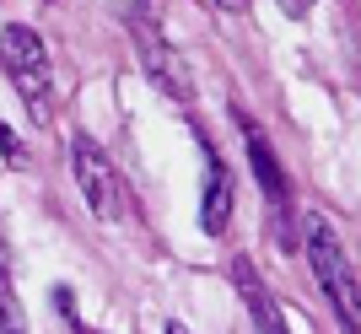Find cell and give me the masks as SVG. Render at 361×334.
Returning <instances> with one entry per match:
<instances>
[{"mask_svg":"<svg viewBox=\"0 0 361 334\" xmlns=\"http://www.w3.org/2000/svg\"><path fill=\"white\" fill-rule=\"evenodd\" d=\"M119 22H124V32H130V44H135L140 65H146V76L157 81V87H162L167 97H178V103H189V97H195V81H189V65H183L178 44L167 38L162 16L151 11V0H119Z\"/></svg>","mask_w":361,"mask_h":334,"instance_id":"cell-1","label":"cell"},{"mask_svg":"<svg viewBox=\"0 0 361 334\" xmlns=\"http://www.w3.org/2000/svg\"><path fill=\"white\" fill-rule=\"evenodd\" d=\"M0 60H6L11 87L22 92L32 124H54V65H49L44 38L32 27H22V22H11V27L0 32Z\"/></svg>","mask_w":361,"mask_h":334,"instance_id":"cell-2","label":"cell"},{"mask_svg":"<svg viewBox=\"0 0 361 334\" xmlns=\"http://www.w3.org/2000/svg\"><path fill=\"white\" fill-rule=\"evenodd\" d=\"M307 264H313L318 286H324V297H329L334 318L345 323V329H361V291H356V270H350L345 248H340V237H334V227L324 221V216H307Z\"/></svg>","mask_w":361,"mask_h":334,"instance_id":"cell-3","label":"cell"},{"mask_svg":"<svg viewBox=\"0 0 361 334\" xmlns=\"http://www.w3.org/2000/svg\"><path fill=\"white\" fill-rule=\"evenodd\" d=\"M71 167H75V183H81L87 211L97 216V221H124V183H119V173H114V162L97 151L92 135L71 140Z\"/></svg>","mask_w":361,"mask_h":334,"instance_id":"cell-4","label":"cell"},{"mask_svg":"<svg viewBox=\"0 0 361 334\" xmlns=\"http://www.w3.org/2000/svg\"><path fill=\"white\" fill-rule=\"evenodd\" d=\"M243 124V146H248V162H254V178L264 189V205H270V232L281 248H297V232H291V216H286V173H281V156L270 151V140L248 113H238Z\"/></svg>","mask_w":361,"mask_h":334,"instance_id":"cell-5","label":"cell"},{"mask_svg":"<svg viewBox=\"0 0 361 334\" xmlns=\"http://www.w3.org/2000/svg\"><path fill=\"white\" fill-rule=\"evenodd\" d=\"M200 156H205V194H200V227L221 237L226 221H232V173H226L221 151L211 140H200Z\"/></svg>","mask_w":361,"mask_h":334,"instance_id":"cell-6","label":"cell"},{"mask_svg":"<svg viewBox=\"0 0 361 334\" xmlns=\"http://www.w3.org/2000/svg\"><path fill=\"white\" fill-rule=\"evenodd\" d=\"M232 286H238V297L248 302V318H254V329H264V334H281L286 329V318H281V307L270 302V291H264V280H259V270H254V259H232Z\"/></svg>","mask_w":361,"mask_h":334,"instance_id":"cell-7","label":"cell"},{"mask_svg":"<svg viewBox=\"0 0 361 334\" xmlns=\"http://www.w3.org/2000/svg\"><path fill=\"white\" fill-rule=\"evenodd\" d=\"M16 329H22V302H16L11 275H6V264H0V334H16Z\"/></svg>","mask_w":361,"mask_h":334,"instance_id":"cell-8","label":"cell"},{"mask_svg":"<svg viewBox=\"0 0 361 334\" xmlns=\"http://www.w3.org/2000/svg\"><path fill=\"white\" fill-rule=\"evenodd\" d=\"M0 156H6L11 167H27V146H22V140H16L6 124H0Z\"/></svg>","mask_w":361,"mask_h":334,"instance_id":"cell-9","label":"cell"},{"mask_svg":"<svg viewBox=\"0 0 361 334\" xmlns=\"http://www.w3.org/2000/svg\"><path fill=\"white\" fill-rule=\"evenodd\" d=\"M54 302H60L65 323H71V329H81V318H75V302H71V291H54Z\"/></svg>","mask_w":361,"mask_h":334,"instance_id":"cell-10","label":"cell"},{"mask_svg":"<svg viewBox=\"0 0 361 334\" xmlns=\"http://www.w3.org/2000/svg\"><path fill=\"white\" fill-rule=\"evenodd\" d=\"M313 6H318V0H281V11H286V16H307Z\"/></svg>","mask_w":361,"mask_h":334,"instance_id":"cell-11","label":"cell"}]
</instances>
